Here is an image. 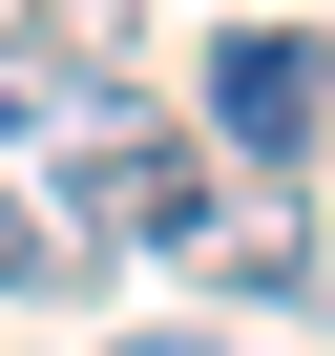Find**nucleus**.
I'll list each match as a JSON object with an SVG mask.
<instances>
[{"label": "nucleus", "instance_id": "obj_1", "mask_svg": "<svg viewBox=\"0 0 335 356\" xmlns=\"http://www.w3.org/2000/svg\"><path fill=\"white\" fill-rule=\"evenodd\" d=\"M42 210L84 231V273H105V252H210V231H231V168H210L189 126H147V105H105V126L63 147V189H42Z\"/></svg>", "mask_w": 335, "mask_h": 356}, {"label": "nucleus", "instance_id": "obj_2", "mask_svg": "<svg viewBox=\"0 0 335 356\" xmlns=\"http://www.w3.org/2000/svg\"><path fill=\"white\" fill-rule=\"evenodd\" d=\"M210 147H231V168H314V147H335V42L231 22V42H210Z\"/></svg>", "mask_w": 335, "mask_h": 356}, {"label": "nucleus", "instance_id": "obj_3", "mask_svg": "<svg viewBox=\"0 0 335 356\" xmlns=\"http://www.w3.org/2000/svg\"><path fill=\"white\" fill-rule=\"evenodd\" d=\"M0 84H42V105H126V0H0Z\"/></svg>", "mask_w": 335, "mask_h": 356}, {"label": "nucleus", "instance_id": "obj_4", "mask_svg": "<svg viewBox=\"0 0 335 356\" xmlns=\"http://www.w3.org/2000/svg\"><path fill=\"white\" fill-rule=\"evenodd\" d=\"M210 273H231L252 314H293V293H314V231H293V210H231V231H210Z\"/></svg>", "mask_w": 335, "mask_h": 356}, {"label": "nucleus", "instance_id": "obj_5", "mask_svg": "<svg viewBox=\"0 0 335 356\" xmlns=\"http://www.w3.org/2000/svg\"><path fill=\"white\" fill-rule=\"evenodd\" d=\"M0 293H84V231H63L42 189H0Z\"/></svg>", "mask_w": 335, "mask_h": 356}, {"label": "nucleus", "instance_id": "obj_6", "mask_svg": "<svg viewBox=\"0 0 335 356\" xmlns=\"http://www.w3.org/2000/svg\"><path fill=\"white\" fill-rule=\"evenodd\" d=\"M105 356H231V335H105Z\"/></svg>", "mask_w": 335, "mask_h": 356}, {"label": "nucleus", "instance_id": "obj_7", "mask_svg": "<svg viewBox=\"0 0 335 356\" xmlns=\"http://www.w3.org/2000/svg\"><path fill=\"white\" fill-rule=\"evenodd\" d=\"M22 105H42V84H0V168H22Z\"/></svg>", "mask_w": 335, "mask_h": 356}]
</instances>
